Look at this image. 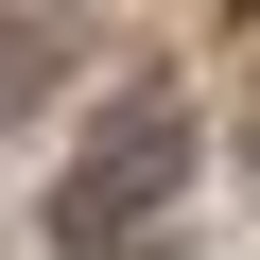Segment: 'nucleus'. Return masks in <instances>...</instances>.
<instances>
[{
  "instance_id": "2",
  "label": "nucleus",
  "mask_w": 260,
  "mask_h": 260,
  "mask_svg": "<svg viewBox=\"0 0 260 260\" xmlns=\"http://www.w3.org/2000/svg\"><path fill=\"white\" fill-rule=\"evenodd\" d=\"M35 70H52L35 35H0V121H18V104H35Z\"/></svg>"
},
{
  "instance_id": "1",
  "label": "nucleus",
  "mask_w": 260,
  "mask_h": 260,
  "mask_svg": "<svg viewBox=\"0 0 260 260\" xmlns=\"http://www.w3.org/2000/svg\"><path fill=\"white\" fill-rule=\"evenodd\" d=\"M174 191H191V87H139V104L70 156L52 243H70V260H121V243H156V225H174Z\"/></svg>"
}]
</instances>
